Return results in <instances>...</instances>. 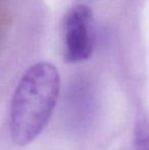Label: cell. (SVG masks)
<instances>
[{"instance_id": "obj_2", "label": "cell", "mask_w": 149, "mask_h": 150, "mask_svg": "<svg viewBox=\"0 0 149 150\" xmlns=\"http://www.w3.org/2000/svg\"><path fill=\"white\" fill-rule=\"evenodd\" d=\"M64 58L81 62L91 57L94 50L93 13L89 6L77 4L68 10L64 20Z\"/></svg>"}, {"instance_id": "obj_3", "label": "cell", "mask_w": 149, "mask_h": 150, "mask_svg": "<svg viewBox=\"0 0 149 150\" xmlns=\"http://www.w3.org/2000/svg\"><path fill=\"white\" fill-rule=\"evenodd\" d=\"M135 150H149V120L144 115H139L134 127Z\"/></svg>"}, {"instance_id": "obj_1", "label": "cell", "mask_w": 149, "mask_h": 150, "mask_svg": "<svg viewBox=\"0 0 149 150\" xmlns=\"http://www.w3.org/2000/svg\"><path fill=\"white\" fill-rule=\"evenodd\" d=\"M60 91L57 69L47 61L31 65L12 95L9 129L13 143L25 146L35 140L49 122Z\"/></svg>"}]
</instances>
